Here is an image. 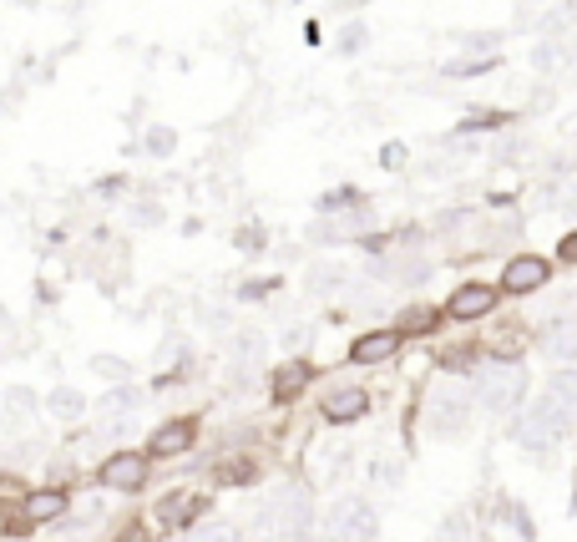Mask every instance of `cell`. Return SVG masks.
Listing matches in <instances>:
<instances>
[{"label": "cell", "mask_w": 577, "mask_h": 542, "mask_svg": "<svg viewBox=\"0 0 577 542\" xmlns=\"http://www.w3.org/2000/svg\"><path fill=\"white\" fill-rule=\"evenodd\" d=\"M259 532L269 537V542H309V527H314V502H309V492H299V487H279V492H269L264 502H259Z\"/></svg>", "instance_id": "6da1fadb"}, {"label": "cell", "mask_w": 577, "mask_h": 542, "mask_svg": "<svg viewBox=\"0 0 577 542\" xmlns=\"http://www.w3.org/2000/svg\"><path fill=\"white\" fill-rule=\"evenodd\" d=\"M527 391V375L512 365V360H491L486 370H476V401L491 411V416H507Z\"/></svg>", "instance_id": "7a4b0ae2"}, {"label": "cell", "mask_w": 577, "mask_h": 542, "mask_svg": "<svg viewBox=\"0 0 577 542\" xmlns=\"http://www.w3.org/2000/svg\"><path fill=\"white\" fill-rule=\"evenodd\" d=\"M375 507L365 497H340L324 512V542H375Z\"/></svg>", "instance_id": "3957f363"}, {"label": "cell", "mask_w": 577, "mask_h": 542, "mask_svg": "<svg viewBox=\"0 0 577 542\" xmlns=\"http://www.w3.org/2000/svg\"><path fill=\"white\" fill-rule=\"evenodd\" d=\"M562 431H567V421L547 406V401H537L527 416H522V426H517V441L527 446V451H537V456H547L557 441H562Z\"/></svg>", "instance_id": "277c9868"}, {"label": "cell", "mask_w": 577, "mask_h": 542, "mask_svg": "<svg viewBox=\"0 0 577 542\" xmlns=\"http://www.w3.org/2000/svg\"><path fill=\"white\" fill-rule=\"evenodd\" d=\"M471 426V401L461 391H436L431 396V431L446 441V436H461Z\"/></svg>", "instance_id": "5b68a950"}, {"label": "cell", "mask_w": 577, "mask_h": 542, "mask_svg": "<svg viewBox=\"0 0 577 542\" xmlns=\"http://www.w3.org/2000/svg\"><path fill=\"white\" fill-rule=\"evenodd\" d=\"M147 482V456L142 451H112L102 461V487L112 492H137Z\"/></svg>", "instance_id": "8992f818"}, {"label": "cell", "mask_w": 577, "mask_h": 542, "mask_svg": "<svg viewBox=\"0 0 577 542\" xmlns=\"http://www.w3.org/2000/svg\"><path fill=\"white\" fill-rule=\"evenodd\" d=\"M547 259H537V254H517L507 269H502V289L507 294H537L542 284H547Z\"/></svg>", "instance_id": "52a82bcc"}, {"label": "cell", "mask_w": 577, "mask_h": 542, "mask_svg": "<svg viewBox=\"0 0 577 542\" xmlns=\"http://www.w3.org/2000/svg\"><path fill=\"white\" fill-rule=\"evenodd\" d=\"M491 304H497V289L491 284H461L446 304V315L451 320H481V315H491Z\"/></svg>", "instance_id": "ba28073f"}, {"label": "cell", "mask_w": 577, "mask_h": 542, "mask_svg": "<svg viewBox=\"0 0 577 542\" xmlns=\"http://www.w3.org/2000/svg\"><path fill=\"white\" fill-rule=\"evenodd\" d=\"M324 421H335V426H345V421H360L365 411H370V396L360 391V385H340V391H329L324 396Z\"/></svg>", "instance_id": "9c48e42d"}, {"label": "cell", "mask_w": 577, "mask_h": 542, "mask_svg": "<svg viewBox=\"0 0 577 542\" xmlns=\"http://www.w3.org/2000/svg\"><path fill=\"white\" fill-rule=\"evenodd\" d=\"M203 507H208L203 492H173V497H162V502H157V522H162V527H173V532H183Z\"/></svg>", "instance_id": "30bf717a"}, {"label": "cell", "mask_w": 577, "mask_h": 542, "mask_svg": "<svg viewBox=\"0 0 577 542\" xmlns=\"http://www.w3.org/2000/svg\"><path fill=\"white\" fill-rule=\"evenodd\" d=\"M542 401H547L567 426L577 421V365H572V370H557V375L547 380V396H542Z\"/></svg>", "instance_id": "8fae6325"}, {"label": "cell", "mask_w": 577, "mask_h": 542, "mask_svg": "<svg viewBox=\"0 0 577 542\" xmlns=\"http://www.w3.org/2000/svg\"><path fill=\"white\" fill-rule=\"evenodd\" d=\"M400 350V330H370V335H360L355 345H350V360L355 365H380V360H390Z\"/></svg>", "instance_id": "7c38bea8"}, {"label": "cell", "mask_w": 577, "mask_h": 542, "mask_svg": "<svg viewBox=\"0 0 577 542\" xmlns=\"http://www.w3.org/2000/svg\"><path fill=\"white\" fill-rule=\"evenodd\" d=\"M193 436H198L193 421H168V426H157V431H152V446H147V451L168 461V456H183V451L193 446Z\"/></svg>", "instance_id": "4fadbf2b"}, {"label": "cell", "mask_w": 577, "mask_h": 542, "mask_svg": "<svg viewBox=\"0 0 577 542\" xmlns=\"http://www.w3.org/2000/svg\"><path fill=\"white\" fill-rule=\"evenodd\" d=\"M137 411H142V396H137V391H112V396L102 401V421H107V431L132 426V421H137Z\"/></svg>", "instance_id": "5bb4252c"}, {"label": "cell", "mask_w": 577, "mask_h": 542, "mask_svg": "<svg viewBox=\"0 0 577 542\" xmlns=\"http://www.w3.org/2000/svg\"><path fill=\"white\" fill-rule=\"evenodd\" d=\"M542 350L552 360H577V320H557L547 335H542Z\"/></svg>", "instance_id": "9a60e30c"}, {"label": "cell", "mask_w": 577, "mask_h": 542, "mask_svg": "<svg viewBox=\"0 0 577 542\" xmlns=\"http://www.w3.org/2000/svg\"><path fill=\"white\" fill-rule=\"evenodd\" d=\"M66 512V492H31L26 497V517L31 522H51V517H61Z\"/></svg>", "instance_id": "2e32d148"}, {"label": "cell", "mask_w": 577, "mask_h": 542, "mask_svg": "<svg viewBox=\"0 0 577 542\" xmlns=\"http://www.w3.org/2000/svg\"><path fill=\"white\" fill-rule=\"evenodd\" d=\"M304 380H309V365H304V360L284 365V370L274 375V401H289V396H299V391H304Z\"/></svg>", "instance_id": "e0dca14e"}, {"label": "cell", "mask_w": 577, "mask_h": 542, "mask_svg": "<svg viewBox=\"0 0 577 542\" xmlns=\"http://www.w3.org/2000/svg\"><path fill=\"white\" fill-rule=\"evenodd\" d=\"M46 411H51V416H61V421H76L81 411H87V401H81L76 391H66V385H61V391H51V396H46Z\"/></svg>", "instance_id": "ac0fdd59"}, {"label": "cell", "mask_w": 577, "mask_h": 542, "mask_svg": "<svg viewBox=\"0 0 577 542\" xmlns=\"http://www.w3.org/2000/svg\"><path fill=\"white\" fill-rule=\"evenodd\" d=\"M309 284H314V294H335V289L345 284V269H335V264H319V269L309 274Z\"/></svg>", "instance_id": "d6986e66"}, {"label": "cell", "mask_w": 577, "mask_h": 542, "mask_svg": "<svg viewBox=\"0 0 577 542\" xmlns=\"http://www.w3.org/2000/svg\"><path fill=\"white\" fill-rule=\"evenodd\" d=\"M431 325H436L431 309H410V315H405V330H410V335H431Z\"/></svg>", "instance_id": "ffe728a7"}, {"label": "cell", "mask_w": 577, "mask_h": 542, "mask_svg": "<svg viewBox=\"0 0 577 542\" xmlns=\"http://www.w3.org/2000/svg\"><path fill=\"white\" fill-rule=\"evenodd\" d=\"M223 482H228V487L254 482V461H233V467H223Z\"/></svg>", "instance_id": "44dd1931"}, {"label": "cell", "mask_w": 577, "mask_h": 542, "mask_svg": "<svg viewBox=\"0 0 577 542\" xmlns=\"http://www.w3.org/2000/svg\"><path fill=\"white\" fill-rule=\"evenodd\" d=\"M188 542H238V532L218 522V527H208V532H188Z\"/></svg>", "instance_id": "7402d4cb"}, {"label": "cell", "mask_w": 577, "mask_h": 542, "mask_svg": "<svg viewBox=\"0 0 577 542\" xmlns=\"http://www.w3.org/2000/svg\"><path fill=\"white\" fill-rule=\"evenodd\" d=\"M238 249H243V254H264V228H243Z\"/></svg>", "instance_id": "603a6c76"}, {"label": "cell", "mask_w": 577, "mask_h": 542, "mask_svg": "<svg viewBox=\"0 0 577 542\" xmlns=\"http://www.w3.org/2000/svg\"><path fill=\"white\" fill-rule=\"evenodd\" d=\"M365 46V26H345V36H340V51L350 56V51H360Z\"/></svg>", "instance_id": "cb8c5ba5"}, {"label": "cell", "mask_w": 577, "mask_h": 542, "mask_svg": "<svg viewBox=\"0 0 577 542\" xmlns=\"http://www.w3.org/2000/svg\"><path fill=\"white\" fill-rule=\"evenodd\" d=\"M97 370H102L107 380H122V375H127V365H122V360H112V355H97Z\"/></svg>", "instance_id": "d4e9b609"}, {"label": "cell", "mask_w": 577, "mask_h": 542, "mask_svg": "<svg viewBox=\"0 0 577 542\" xmlns=\"http://www.w3.org/2000/svg\"><path fill=\"white\" fill-rule=\"evenodd\" d=\"M441 542H471V537H466V522H461V517H451V522L441 527Z\"/></svg>", "instance_id": "484cf974"}, {"label": "cell", "mask_w": 577, "mask_h": 542, "mask_svg": "<svg viewBox=\"0 0 577 542\" xmlns=\"http://www.w3.org/2000/svg\"><path fill=\"white\" fill-rule=\"evenodd\" d=\"M279 284L274 279H254V284H243V299H264V294H274Z\"/></svg>", "instance_id": "4316f807"}, {"label": "cell", "mask_w": 577, "mask_h": 542, "mask_svg": "<svg viewBox=\"0 0 577 542\" xmlns=\"http://www.w3.org/2000/svg\"><path fill=\"white\" fill-rule=\"evenodd\" d=\"M557 259H562V264H577V234H567V239L557 244Z\"/></svg>", "instance_id": "83f0119b"}, {"label": "cell", "mask_w": 577, "mask_h": 542, "mask_svg": "<svg viewBox=\"0 0 577 542\" xmlns=\"http://www.w3.org/2000/svg\"><path fill=\"white\" fill-rule=\"evenodd\" d=\"M380 158H385V168H395V163H405V147H400V142H390V147L380 152Z\"/></svg>", "instance_id": "f1b7e54d"}, {"label": "cell", "mask_w": 577, "mask_h": 542, "mask_svg": "<svg viewBox=\"0 0 577 542\" xmlns=\"http://www.w3.org/2000/svg\"><path fill=\"white\" fill-rule=\"evenodd\" d=\"M173 147V132H152V152H168Z\"/></svg>", "instance_id": "f546056e"}, {"label": "cell", "mask_w": 577, "mask_h": 542, "mask_svg": "<svg viewBox=\"0 0 577 542\" xmlns=\"http://www.w3.org/2000/svg\"><path fill=\"white\" fill-rule=\"evenodd\" d=\"M117 542H142V527H127V532H122Z\"/></svg>", "instance_id": "4dcf8cb0"}, {"label": "cell", "mask_w": 577, "mask_h": 542, "mask_svg": "<svg viewBox=\"0 0 577 542\" xmlns=\"http://www.w3.org/2000/svg\"><path fill=\"white\" fill-rule=\"evenodd\" d=\"M0 320H6V309H0Z\"/></svg>", "instance_id": "1f68e13d"}]
</instances>
